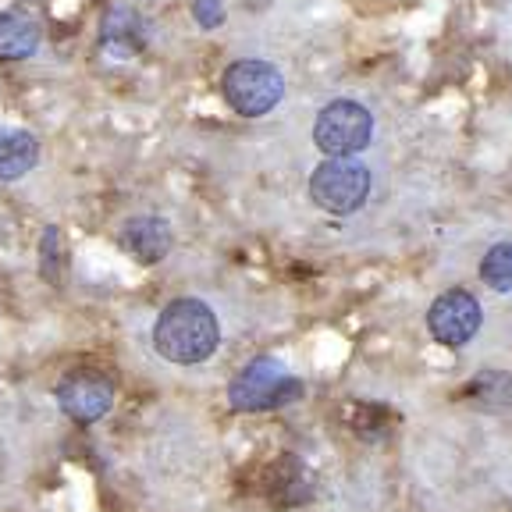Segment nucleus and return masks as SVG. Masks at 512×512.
I'll return each mask as SVG.
<instances>
[{
    "instance_id": "obj_1",
    "label": "nucleus",
    "mask_w": 512,
    "mask_h": 512,
    "mask_svg": "<svg viewBox=\"0 0 512 512\" xmlns=\"http://www.w3.org/2000/svg\"><path fill=\"white\" fill-rule=\"evenodd\" d=\"M221 345V324L217 313L200 299H175L160 310L153 324V349L160 360L178 367L207 363Z\"/></svg>"
},
{
    "instance_id": "obj_6",
    "label": "nucleus",
    "mask_w": 512,
    "mask_h": 512,
    "mask_svg": "<svg viewBox=\"0 0 512 512\" xmlns=\"http://www.w3.org/2000/svg\"><path fill=\"white\" fill-rule=\"evenodd\" d=\"M114 395H118V388L100 370H72L57 384V406L64 409V416H72L75 424L86 427L111 413Z\"/></svg>"
},
{
    "instance_id": "obj_5",
    "label": "nucleus",
    "mask_w": 512,
    "mask_h": 512,
    "mask_svg": "<svg viewBox=\"0 0 512 512\" xmlns=\"http://www.w3.org/2000/svg\"><path fill=\"white\" fill-rule=\"evenodd\" d=\"M374 139V114L356 100H331L313 121V143L324 157H356Z\"/></svg>"
},
{
    "instance_id": "obj_8",
    "label": "nucleus",
    "mask_w": 512,
    "mask_h": 512,
    "mask_svg": "<svg viewBox=\"0 0 512 512\" xmlns=\"http://www.w3.org/2000/svg\"><path fill=\"white\" fill-rule=\"evenodd\" d=\"M118 246L139 264H157L171 249V224L164 217H128L118 232Z\"/></svg>"
},
{
    "instance_id": "obj_12",
    "label": "nucleus",
    "mask_w": 512,
    "mask_h": 512,
    "mask_svg": "<svg viewBox=\"0 0 512 512\" xmlns=\"http://www.w3.org/2000/svg\"><path fill=\"white\" fill-rule=\"evenodd\" d=\"M43 274L54 285L64 278V235L57 228H47V235H43Z\"/></svg>"
},
{
    "instance_id": "obj_13",
    "label": "nucleus",
    "mask_w": 512,
    "mask_h": 512,
    "mask_svg": "<svg viewBox=\"0 0 512 512\" xmlns=\"http://www.w3.org/2000/svg\"><path fill=\"white\" fill-rule=\"evenodd\" d=\"M192 15H196L200 29H217L224 22V4L221 0H192Z\"/></svg>"
},
{
    "instance_id": "obj_2",
    "label": "nucleus",
    "mask_w": 512,
    "mask_h": 512,
    "mask_svg": "<svg viewBox=\"0 0 512 512\" xmlns=\"http://www.w3.org/2000/svg\"><path fill=\"white\" fill-rule=\"evenodd\" d=\"M299 399H303V381L288 374L285 363L271 356L246 363L228 384V406L235 413H264V409H278Z\"/></svg>"
},
{
    "instance_id": "obj_10",
    "label": "nucleus",
    "mask_w": 512,
    "mask_h": 512,
    "mask_svg": "<svg viewBox=\"0 0 512 512\" xmlns=\"http://www.w3.org/2000/svg\"><path fill=\"white\" fill-rule=\"evenodd\" d=\"M40 160V143L25 128H0V182L29 175Z\"/></svg>"
},
{
    "instance_id": "obj_7",
    "label": "nucleus",
    "mask_w": 512,
    "mask_h": 512,
    "mask_svg": "<svg viewBox=\"0 0 512 512\" xmlns=\"http://www.w3.org/2000/svg\"><path fill=\"white\" fill-rule=\"evenodd\" d=\"M427 331L445 349H463L480 331V303L466 288H448L427 310Z\"/></svg>"
},
{
    "instance_id": "obj_3",
    "label": "nucleus",
    "mask_w": 512,
    "mask_h": 512,
    "mask_svg": "<svg viewBox=\"0 0 512 512\" xmlns=\"http://www.w3.org/2000/svg\"><path fill=\"white\" fill-rule=\"evenodd\" d=\"M221 96L224 104L232 107L235 114H242V118H264L285 96V75L271 61L246 57V61H235L224 68Z\"/></svg>"
},
{
    "instance_id": "obj_4",
    "label": "nucleus",
    "mask_w": 512,
    "mask_h": 512,
    "mask_svg": "<svg viewBox=\"0 0 512 512\" xmlns=\"http://www.w3.org/2000/svg\"><path fill=\"white\" fill-rule=\"evenodd\" d=\"M370 196V168L356 157H328L310 175V200L328 214H356Z\"/></svg>"
},
{
    "instance_id": "obj_11",
    "label": "nucleus",
    "mask_w": 512,
    "mask_h": 512,
    "mask_svg": "<svg viewBox=\"0 0 512 512\" xmlns=\"http://www.w3.org/2000/svg\"><path fill=\"white\" fill-rule=\"evenodd\" d=\"M480 281L495 292H512V242H498L480 260Z\"/></svg>"
},
{
    "instance_id": "obj_9",
    "label": "nucleus",
    "mask_w": 512,
    "mask_h": 512,
    "mask_svg": "<svg viewBox=\"0 0 512 512\" xmlns=\"http://www.w3.org/2000/svg\"><path fill=\"white\" fill-rule=\"evenodd\" d=\"M43 29L29 11H4L0 15V61H22L40 50Z\"/></svg>"
}]
</instances>
